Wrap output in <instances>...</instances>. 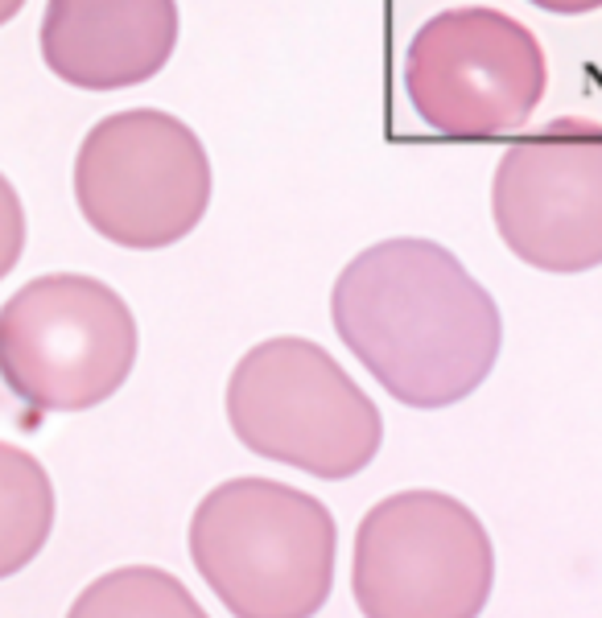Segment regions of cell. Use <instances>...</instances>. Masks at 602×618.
<instances>
[{
	"instance_id": "obj_1",
	"label": "cell",
	"mask_w": 602,
	"mask_h": 618,
	"mask_svg": "<svg viewBox=\"0 0 602 618\" xmlns=\"http://www.w3.org/2000/svg\"><path fill=\"white\" fill-rule=\"evenodd\" d=\"M330 318L347 351L409 408H450L491 375L499 305L433 239H384L339 272Z\"/></svg>"
},
{
	"instance_id": "obj_2",
	"label": "cell",
	"mask_w": 602,
	"mask_h": 618,
	"mask_svg": "<svg viewBox=\"0 0 602 618\" xmlns=\"http://www.w3.org/2000/svg\"><path fill=\"white\" fill-rule=\"evenodd\" d=\"M190 561L236 618H314L334 589L339 528L277 479H227L194 507Z\"/></svg>"
},
{
	"instance_id": "obj_3",
	"label": "cell",
	"mask_w": 602,
	"mask_h": 618,
	"mask_svg": "<svg viewBox=\"0 0 602 618\" xmlns=\"http://www.w3.org/2000/svg\"><path fill=\"white\" fill-rule=\"evenodd\" d=\"M227 421L252 454L314 479H351L380 454L376 400L310 338L252 347L227 380Z\"/></svg>"
},
{
	"instance_id": "obj_4",
	"label": "cell",
	"mask_w": 602,
	"mask_h": 618,
	"mask_svg": "<svg viewBox=\"0 0 602 618\" xmlns=\"http://www.w3.org/2000/svg\"><path fill=\"white\" fill-rule=\"evenodd\" d=\"M137 363V318L112 285L50 272L0 309V380L38 413H83L116 396Z\"/></svg>"
},
{
	"instance_id": "obj_5",
	"label": "cell",
	"mask_w": 602,
	"mask_h": 618,
	"mask_svg": "<svg viewBox=\"0 0 602 618\" xmlns=\"http://www.w3.org/2000/svg\"><path fill=\"white\" fill-rule=\"evenodd\" d=\"M491 586V536L454 495L400 490L359 523L351 589L364 618H479Z\"/></svg>"
},
{
	"instance_id": "obj_6",
	"label": "cell",
	"mask_w": 602,
	"mask_h": 618,
	"mask_svg": "<svg viewBox=\"0 0 602 618\" xmlns=\"http://www.w3.org/2000/svg\"><path fill=\"white\" fill-rule=\"evenodd\" d=\"M79 211L104 239L157 252L203 223L211 161L178 116L137 107L99 120L75 157Z\"/></svg>"
},
{
	"instance_id": "obj_7",
	"label": "cell",
	"mask_w": 602,
	"mask_h": 618,
	"mask_svg": "<svg viewBox=\"0 0 602 618\" xmlns=\"http://www.w3.org/2000/svg\"><path fill=\"white\" fill-rule=\"evenodd\" d=\"M548 66L537 33L499 9H446L417 29L405 91L441 137L483 140L516 132L545 99Z\"/></svg>"
},
{
	"instance_id": "obj_8",
	"label": "cell",
	"mask_w": 602,
	"mask_h": 618,
	"mask_svg": "<svg viewBox=\"0 0 602 618\" xmlns=\"http://www.w3.org/2000/svg\"><path fill=\"white\" fill-rule=\"evenodd\" d=\"M491 214L512 256L540 272L602 264V124L548 120L499 157Z\"/></svg>"
},
{
	"instance_id": "obj_9",
	"label": "cell",
	"mask_w": 602,
	"mask_h": 618,
	"mask_svg": "<svg viewBox=\"0 0 602 618\" xmlns=\"http://www.w3.org/2000/svg\"><path fill=\"white\" fill-rule=\"evenodd\" d=\"M178 46V0H46L42 58L63 83L124 91L149 83Z\"/></svg>"
},
{
	"instance_id": "obj_10",
	"label": "cell",
	"mask_w": 602,
	"mask_h": 618,
	"mask_svg": "<svg viewBox=\"0 0 602 618\" xmlns=\"http://www.w3.org/2000/svg\"><path fill=\"white\" fill-rule=\"evenodd\" d=\"M54 528V482L29 449L0 441V581L21 573Z\"/></svg>"
},
{
	"instance_id": "obj_11",
	"label": "cell",
	"mask_w": 602,
	"mask_h": 618,
	"mask_svg": "<svg viewBox=\"0 0 602 618\" xmlns=\"http://www.w3.org/2000/svg\"><path fill=\"white\" fill-rule=\"evenodd\" d=\"M66 618H211L203 602L157 565H124L96 577Z\"/></svg>"
},
{
	"instance_id": "obj_12",
	"label": "cell",
	"mask_w": 602,
	"mask_h": 618,
	"mask_svg": "<svg viewBox=\"0 0 602 618\" xmlns=\"http://www.w3.org/2000/svg\"><path fill=\"white\" fill-rule=\"evenodd\" d=\"M25 252V211L13 181L0 173V280L9 277Z\"/></svg>"
},
{
	"instance_id": "obj_13",
	"label": "cell",
	"mask_w": 602,
	"mask_h": 618,
	"mask_svg": "<svg viewBox=\"0 0 602 618\" xmlns=\"http://www.w3.org/2000/svg\"><path fill=\"white\" fill-rule=\"evenodd\" d=\"M545 13H561V17H578V13H594L602 9V0H528Z\"/></svg>"
},
{
	"instance_id": "obj_14",
	"label": "cell",
	"mask_w": 602,
	"mask_h": 618,
	"mask_svg": "<svg viewBox=\"0 0 602 618\" xmlns=\"http://www.w3.org/2000/svg\"><path fill=\"white\" fill-rule=\"evenodd\" d=\"M21 9H25V0H0V25H9Z\"/></svg>"
}]
</instances>
